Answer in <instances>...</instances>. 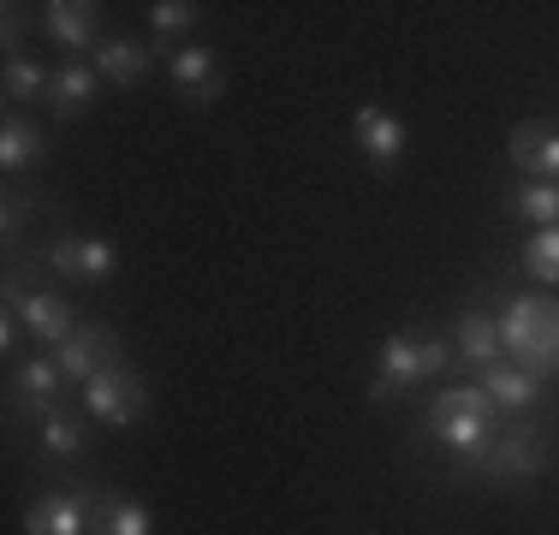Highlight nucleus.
Segmentation results:
<instances>
[{"instance_id": "5", "label": "nucleus", "mask_w": 559, "mask_h": 535, "mask_svg": "<svg viewBox=\"0 0 559 535\" xmlns=\"http://www.w3.org/2000/svg\"><path fill=\"white\" fill-rule=\"evenodd\" d=\"M7 304L19 310L24 333H31L36 345H66V340L78 333V316H72V304H66V292L24 280V274H19V262L7 268Z\"/></svg>"}, {"instance_id": "6", "label": "nucleus", "mask_w": 559, "mask_h": 535, "mask_svg": "<svg viewBox=\"0 0 559 535\" xmlns=\"http://www.w3.org/2000/svg\"><path fill=\"white\" fill-rule=\"evenodd\" d=\"M84 411L96 417L102 428H131L150 411V387H143V374L119 357V364H108V369H96L84 381Z\"/></svg>"}, {"instance_id": "10", "label": "nucleus", "mask_w": 559, "mask_h": 535, "mask_svg": "<svg viewBox=\"0 0 559 535\" xmlns=\"http://www.w3.org/2000/svg\"><path fill=\"white\" fill-rule=\"evenodd\" d=\"M352 143H357V155H364L376 173H393L399 160H405V119L388 114L381 102H364L352 114Z\"/></svg>"}, {"instance_id": "21", "label": "nucleus", "mask_w": 559, "mask_h": 535, "mask_svg": "<svg viewBox=\"0 0 559 535\" xmlns=\"http://www.w3.org/2000/svg\"><path fill=\"white\" fill-rule=\"evenodd\" d=\"M43 155H48V131L24 114H7V126H0V167L24 173V167H43Z\"/></svg>"}, {"instance_id": "24", "label": "nucleus", "mask_w": 559, "mask_h": 535, "mask_svg": "<svg viewBox=\"0 0 559 535\" xmlns=\"http://www.w3.org/2000/svg\"><path fill=\"white\" fill-rule=\"evenodd\" d=\"M48 84H55V72H48L36 54H12L7 78H0V96L12 107H31V102H48Z\"/></svg>"}, {"instance_id": "18", "label": "nucleus", "mask_w": 559, "mask_h": 535, "mask_svg": "<svg viewBox=\"0 0 559 535\" xmlns=\"http://www.w3.org/2000/svg\"><path fill=\"white\" fill-rule=\"evenodd\" d=\"M476 381H483L488 393H495V405L506 411V417H530V411H548V399H542V381H536V374H524L518 364H506V357H500L495 369H483Z\"/></svg>"}, {"instance_id": "13", "label": "nucleus", "mask_w": 559, "mask_h": 535, "mask_svg": "<svg viewBox=\"0 0 559 535\" xmlns=\"http://www.w3.org/2000/svg\"><path fill=\"white\" fill-rule=\"evenodd\" d=\"M447 340H452V352H459V369H464V374H483V369H495L500 357H506L500 321L488 316V310H464V316L447 328Z\"/></svg>"}, {"instance_id": "29", "label": "nucleus", "mask_w": 559, "mask_h": 535, "mask_svg": "<svg viewBox=\"0 0 559 535\" xmlns=\"http://www.w3.org/2000/svg\"><path fill=\"white\" fill-rule=\"evenodd\" d=\"M19 43H24V7H7V60H12V54H24Z\"/></svg>"}, {"instance_id": "11", "label": "nucleus", "mask_w": 559, "mask_h": 535, "mask_svg": "<svg viewBox=\"0 0 559 535\" xmlns=\"http://www.w3.org/2000/svg\"><path fill=\"white\" fill-rule=\"evenodd\" d=\"M167 78H173V90H179L191 107H209V102L226 96L221 54L209 48V43H179V48H173L167 54Z\"/></svg>"}, {"instance_id": "1", "label": "nucleus", "mask_w": 559, "mask_h": 535, "mask_svg": "<svg viewBox=\"0 0 559 535\" xmlns=\"http://www.w3.org/2000/svg\"><path fill=\"white\" fill-rule=\"evenodd\" d=\"M500 423H506V411L495 405V393H488L476 374H464V381H447L441 393H435L429 417H423V435L452 459V476H471V464L488 452V440L500 435Z\"/></svg>"}, {"instance_id": "26", "label": "nucleus", "mask_w": 559, "mask_h": 535, "mask_svg": "<svg viewBox=\"0 0 559 535\" xmlns=\"http://www.w3.org/2000/svg\"><path fill=\"white\" fill-rule=\"evenodd\" d=\"M524 274L536 280V286H559V226H542L524 245Z\"/></svg>"}, {"instance_id": "7", "label": "nucleus", "mask_w": 559, "mask_h": 535, "mask_svg": "<svg viewBox=\"0 0 559 535\" xmlns=\"http://www.w3.org/2000/svg\"><path fill=\"white\" fill-rule=\"evenodd\" d=\"M90 518H96V488H55L36 494L24 506V535H90Z\"/></svg>"}, {"instance_id": "16", "label": "nucleus", "mask_w": 559, "mask_h": 535, "mask_svg": "<svg viewBox=\"0 0 559 535\" xmlns=\"http://www.w3.org/2000/svg\"><path fill=\"white\" fill-rule=\"evenodd\" d=\"M90 411H78V405H60V411H48L43 423H36V452H43L48 464H78L90 452V428H84Z\"/></svg>"}, {"instance_id": "17", "label": "nucleus", "mask_w": 559, "mask_h": 535, "mask_svg": "<svg viewBox=\"0 0 559 535\" xmlns=\"http://www.w3.org/2000/svg\"><path fill=\"white\" fill-rule=\"evenodd\" d=\"M102 96V72L90 60H66L55 66V84H48V114L55 119H78V114H90Z\"/></svg>"}, {"instance_id": "22", "label": "nucleus", "mask_w": 559, "mask_h": 535, "mask_svg": "<svg viewBox=\"0 0 559 535\" xmlns=\"http://www.w3.org/2000/svg\"><path fill=\"white\" fill-rule=\"evenodd\" d=\"M506 214L512 221H530L542 233V226H559V185L554 179H518L512 191H506Z\"/></svg>"}, {"instance_id": "20", "label": "nucleus", "mask_w": 559, "mask_h": 535, "mask_svg": "<svg viewBox=\"0 0 559 535\" xmlns=\"http://www.w3.org/2000/svg\"><path fill=\"white\" fill-rule=\"evenodd\" d=\"M506 364H518L524 374H536V381L559 374V298L542 304V321H536V333H530V345L518 357H506Z\"/></svg>"}, {"instance_id": "3", "label": "nucleus", "mask_w": 559, "mask_h": 535, "mask_svg": "<svg viewBox=\"0 0 559 535\" xmlns=\"http://www.w3.org/2000/svg\"><path fill=\"white\" fill-rule=\"evenodd\" d=\"M554 459V417L530 411V417H506L500 435L488 440V452L471 464V476L483 482H536Z\"/></svg>"}, {"instance_id": "4", "label": "nucleus", "mask_w": 559, "mask_h": 535, "mask_svg": "<svg viewBox=\"0 0 559 535\" xmlns=\"http://www.w3.org/2000/svg\"><path fill=\"white\" fill-rule=\"evenodd\" d=\"M36 262H43L55 280H66V286H102V280H114V268H119V245L108 233H55L43 250H36Z\"/></svg>"}, {"instance_id": "12", "label": "nucleus", "mask_w": 559, "mask_h": 535, "mask_svg": "<svg viewBox=\"0 0 559 535\" xmlns=\"http://www.w3.org/2000/svg\"><path fill=\"white\" fill-rule=\"evenodd\" d=\"M55 364H60V374H66L72 387H84L96 369L119 364V333L108 328V321H78L72 340L55 345Z\"/></svg>"}, {"instance_id": "15", "label": "nucleus", "mask_w": 559, "mask_h": 535, "mask_svg": "<svg viewBox=\"0 0 559 535\" xmlns=\"http://www.w3.org/2000/svg\"><path fill=\"white\" fill-rule=\"evenodd\" d=\"M506 155H512V167L524 173V179H554L559 185V126H548V119L518 126L512 138H506Z\"/></svg>"}, {"instance_id": "9", "label": "nucleus", "mask_w": 559, "mask_h": 535, "mask_svg": "<svg viewBox=\"0 0 559 535\" xmlns=\"http://www.w3.org/2000/svg\"><path fill=\"white\" fill-rule=\"evenodd\" d=\"M66 374L55 357H24V364H12V417H36L43 423L48 411L66 405Z\"/></svg>"}, {"instance_id": "25", "label": "nucleus", "mask_w": 559, "mask_h": 535, "mask_svg": "<svg viewBox=\"0 0 559 535\" xmlns=\"http://www.w3.org/2000/svg\"><path fill=\"white\" fill-rule=\"evenodd\" d=\"M542 304H548V298H506V310L495 316V321H500L506 357H518V352L530 345V333H536V321H542Z\"/></svg>"}, {"instance_id": "14", "label": "nucleus", "mask_w": 559, "mask_h": 535, "mask_svg": "<svg viewBox=\"0 0 559 535\" xmlns=\"http://www.w3.org/2000/svg\"><path fill=\"white\" fill-rule=\"evenodd\" d=\"M155 60H162V48H155V43H131V36H108V43L90 54V66L102 72V84H114V90L143 84V78L155 72Z\"/></svg>"}, {"instance_id": "28", "label": "nucleus", "mask_w": 559, "mask_h": 535, "mask_svg": "<svg viewBox=\"0 0 559 535\" xmlns=\"http://www.w3.org/2000/svg\"><path fill=\"white\" fill-rule=\"evenodd\" d=\"M19 340H24V321H19V310H12V304H7V310H0V352H19Z\"/></svg>"}, {"instance_id": "2", "label": "nucleus", "mask_w": 559, "mask_h": 535, "mask_svg": "<svg viewBox=\"0 0 559 535\" xmlns=\"http://www.w3.org/2000/svg\"><path fill=\"white\" fill-rule=\"evenodd\" d=\"M447 369H459V352H452L447 333H417V328H393L381 340L376 374H369V399L388 405V399L411 393L417 381H441Z\"/></svg>"}, {"instance_id": "19", "label": "nucleus", "mask_w": 559, "mask_h": 535, "mask_svg": "<svg viewBox=\"0 0 559 535\" xmlns=\"http://www.w3.org/2000/svg\"><path fill=\"white\" fill-rule=\"evenodd\" d=\"M90 535H155V512L131 494L96 488V518H90Z\"/></svg>"}, {"instance_id": "27", "label": "nucleus", "mask_w": 559, "mask_h": 535, "mask_svg": "<svg viewBox=\"0 0 559 535\" xmlns=\"http://www.w3.org/2000/svg\"><path fill=\"white\" fill-rule=\"evenodd\" d=\"M36 209V197H24V191H7V209H0V238L7 245H19V233H24V214Z\"/></svg>"}, {"instance_id": "23", "label": "nucleus", "mask_w": 559, "mask_h": 535, "mask_svg": "<svg viewBox=\"0 0 559 535\" xmlns=\"http://www.w3.org/2000/svg\"><path fill=\"white\" fill-rule=\"evenodd\" d=\"M197 24H203V7H197V0H155L150 7V43L162 48V66H167V54L179 48V36H191Z\"/></svg>"}, {"instance_id": "8", "label": "nucleus", "mask_w": 559, "mask_h": 535, "mask_svg": "<svg viewBox=\"0 0 559 535\" xmlns=\"http://www.w3.org/2000/svg\"><path fill=\"white\" fill-rule=\"evenodd\" d=\"M43 36L66 48L72 60H90L108 36H102V7L96 0H48L43 7Z\"/></svg>"}]
</instances>
